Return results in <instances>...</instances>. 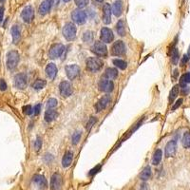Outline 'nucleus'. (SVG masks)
<instances>
[{
	"label": "nucleus",
	"mask_w": 190,
	"mask_h": 190,
	"mask_svg": "<svg viewBox=\"0 0 190 190\" xmlns=\"http://www.w3.org/2000/svg\"><path fill=\"white\" fill-rule=\"evenodd\" d=\"M72 160H73V153L71 151H67L63 159H62V165L63 167H69L71 163H72Z\"/></svg>",
	"instance_id": "5701e85b"
},
{
	"label": "nucleus",
	"mask_w": 190,
	"mask_h": 190,
	"mask_svg": "<svg viewBox=\"0 0 190 190\" xmlns=\"http://www.w3.org/2000/svg\"><path fill=\"white\" fill-rule=\"evenodd\" d=\"M74 2L78 8L82 9V8H85L88 4L89 0H74Z\"/></svg>",
	"instance_id": "e433bc0d"
},
{
	"label": "nucleus",
	"mask_w": 190,
	"mask_h": 190,
	"mask_svg": "<svg viewBox=\"0 0 190 190\" xmlns=\"http://www.w3.org/2000/svg\"><path fill=\"white\" fill-rule=\"evenodd\" d=\"M188 60H189V57H188V55H187V54L183 55V59H182V61H181V66H184V65L187 63V61H188Z\"/></svg>",
	"instance_id": "a18cd8bd"
},
{
	"label": "nucleus",
	"mask_w": 190,
	"mask_h": 190,
	"mask_svg": "<svg viewBox=\"0 0 190 190\" xmlns=\"http://www.w3.org/2000/svg\"><path fill=\"white\" fill-rule=\"evenodd\" d=\"M112 62H113V65H115L117 68H119L120 69H123V70L126 69V67H127L126 62L124 61V60H122V59H114Z\"/></svg>",
	"instance_id": "2f4dec72"
},
{
	"label": "nucleus",
	"mask_w": 190,
	"mask_h": 190,
	"mask_svg": "<svg viewBox=\"0 0 190 190\" xmlns=\"http://www.w3.org/2000/svg\"><path fill=\"white\" fill-rule=\"evenodd\" d=\"M63 180L60 174L54 173L50 179V189L51 190H61Z\"/></svg>",
	"instance_id": "ddd939ff"
},
{
	"label": "nucleus",
	"mask_w": 190,
	"mask_h": 190,
	"mask_svg": "<svg viewBox=\"0 0 190 190\" xmlns=\"http://www.w3.org/2000/svg\"><path fill=\"white\" fill-rule=\"evenodd\" d=\"M111 12H113L114 15L117 16V17L121 16L122 12H123V2L121 1V0H118V1H116V2L113 3Z\"/></svg>",
	"instance_id": "4be33fe9"
},
{
	"label": "nucleus",
	"mask_w": 190,
	"mask_h": 190,
	"mask_svg": "<svg viewBox=\"0 0 190 190\" xmlns=\"http://www.w3.org/2000/svg\"><path fill=\"white\" fill-rule=\"evenodd\" d=\"M46 74L50 80H53L55 78V76L57 74V68H56L55 64L50 63V64L47 65V67H46Z\"/></svg>",
	"instance_id": "412c9836"
},
{
	"label": "nucleus",
	"mask_w": 190,
	"mask_h": 190,
	"mask_svg": "<svg viewBox=\"0 0 190 190\" xmlns=\"http://www.w3.org/2000/svg\"><path fill=\"white\" fill-rule=\"evenodd\" d=\"M162 157H163V152L161 149H157L155 151V153L153 155V158H152V164L154 165H157L161 163L162 161Z\"/></svg>",
	"instance_id": "bb28decb"
},
{
	"label": "nucleus",
	"mask_w": 190,
	"mask_h": 190,
	"mask_svg": "<svg viewBox=\"0 0 190 190\" xmlns=\"http://www.w3.org/2000/svg\"><path fill=\"white\" fill-rule=\"evenodd\" d=\"M189 54H190V47H189Z\"/></svg>",
	"instance_id": "864d4df0"
},
{
	"label": "nucleus",
	"mask_w": 190,
	"mask_h": 190,
	"mask_svg": "<svg viewBox=\"0 0 190 190\" xmlns=\"http://www.w3.org/2000/svg\"><path fill=\"white\" fill-rule=\"evenodd\" d=\"M96 1H97V2H103L104 0H96Z\"/></svg>",
	"instance_id": "8fccbe9b"
},
{
	"label": "nucleus",
	"mask_w": 190,
	"mask_h": 190,
	"mask_svg": "<svg viewBox=\"0 0 190 190\" xmlns=\"http://www.w3.org/2000/svg\"><path fill=\"white\" fill-rule=\"evenodd\" d=\"M81 135H82V133L80 131H76L75 133H73V135H72V144L73 145H77L81 139Z\"/></svg>",
	"instance_id": "f704fd0d"
},
{
	"label": "nucleus",
	"mask_w": 190,
	"mask_h": 190,
	"mask_svg": "<svg viewBox=\"0 0 190 190\" xmlns=\"http://www.w3.org/2000/svg\"><path fill=\"white\" fill-rule=\"evenodd\" d=\"M141 190H147V185L146 183H144L141 185Z\"/></svg>",
	"instance_id": "09e8293b"
},
{
	"label": "nucleus",
	"mask_w": 190,
	"mask_h": 190,
	"mask_svg": "<svg viewBox=\"0 0 190 190\" xmlns=\"http://www.w3.org/2000/svg\"><path fill=\"white\" fill-rule=\"evenodd\" d=\"M126 45L122 40L114 42L111 47V54L113 56H122L126 53Z\"/></svg>",
	"instance_id": "423d86ee"
},
{
	"label": "nucleus",
	"mask_w": 190,
	"mask_h": 190,
	"mask_svg": "<svg viewBox=\"0 0 190 190\" xmlns=\"http://www.w3.org/2000/svg\"><path fill=\"white\" fill-rule=\"evenodd\" d=\"M91 51L99 57H106L107 56V48L102 41H96L91 47Z\"/></svg>",
	"instance_id": "20e7f679"
},
{
	"label": "nucleus",
	"mask_w": 190,
	"mask_h": 190,
	"mask_svg": "<svg viewBox=\"0 0 190 190\" xmlns=\"http://www.w3.org/2000/svg\"><path fill=\"white\" fill-rule=\"evenodd\" d=\"M5 1V0H0V2H4Z\"/></svg>",
	"instance_id": "603ef678"
},
{
	"label": "nucleus",
	"mask_w": 190,
	"mask_h": 190,
	"mask_svg": "<svg viewBox=\"0 0 190 190\" xmlns=\"http://www.w3.org/2000/svg\"><path fill=\"white\" fill-rule=\"evenodd\" d=\"M183 145L185 148H190V133L186 132L183 138Z\"/></svg>",
	"instance_id": "72a5a7b5"
},
{
	"label": "nucleus",
	"mask_w": 190,
	"mask_h": 190,
	"mask_svg": "<svg viewBox=\"0 0 190 190\" xmlns=\"http://www.w3.org/2000/svg\"><path fill=\"white\" fill-rule=\"evenodd\" d=\"M57 117H58V112L54 109H48L45 112V121L48 123L54 121Z\"/></svg>",
	"instance_id": "b1692460"
},
{
	"label": "nucleus",
	"mask_w": 190,
	"mask_h": 190,
	"mask_svg": "<svg viewBox=\"0 0 190 190\" xmlns=\"http://www.w3.org/2000/svg\"><path fill=\"white\" fill-rule=\"evenodd\" d=\"M65 70H66L68 78L70 79V80H73L76 77H78L80 72H81L80 67L77 66V65H68L65 68Z\"/></svg>",
	"instance_id": "6e6552de"
},
{
	"label": "nucleus",
	"mask_w": 190,
	"mask_h": 190,
	"mask_svg": "<svg viewBox=\"0 0 190 190\" xmlns=\"http://www.w3.org/2000/svg\"><path fill=\"white\" fill-rule=\"evenodd\" d=\"M64 50H65V47L62 44H60V43L53 44L49 50L50 58H51V59L59 58V57H61V55L63 54Z\"/></svg>",
	"instance_id": "39448f33"
},
{
	"label": "nucleus",
	"mask_w": 190,
	"mask_h": 190,
	"mask_svg": "<svg viewBox=\"0 0 190 190\" xmlns=\"http://www.w3.org/2000/svg\"><path fill=\"white\" fill-rule=\"evenodd\" d=\"M100 38H101V41L103 43H111L114 39V35H113V32L110 29L105 27L101 30Z\"/></svg>",
	"instance_id": "2eb2a0df"
},
{
	"label": "nucleus",
	"mask_w": 190,
	"mask_h": 190,
	"mask_svg": "<svg viewBox=\"0 0 190 190\" xmlns=\"http://www.w3.org/2000/svg\"><path fill=\"white\" fill-rule=\"evenodd\" d=\"M83 40L87 43L88 42H91L93 40V34L91 31H86L84 33V36H83Z\"/></svg>",
	"instance_id": "c9c22d12"
},
{
	"label": "nucleus",
	"mask_w": 190,
	"mask_h": 190,
	"mask_svg": "<svg viewBox=\"0 0 190 190\" xmlns=\"http://www.w3.org/2000/svg\"><path fill=\"white\" fill-rule=\"evenodd\" d=\"M176 150H177V143L176 141L172 140L166 144L165 145V157L166 158H170V157H173L176 153Z\"/></svg>",
	"instance_id": "dca6fc26"
},
{
	"label": "nucleus",
	"mask_w": 190,
	"mask_h": 190,
	"mask_svg": "<svg viewBox=\"0 0 190 190\" xmlns=\"http://www.w3.org/2000/svg\"><path fill=\"white\" fill-rule=\"evenodd\" d=\"M98 88L101 91L109 93L114 89V84L109 79H102L98 84Z\"/></svg>",
	"instance_id": "4468645a"
},
{
	"label": "nucleus",
	"mask_w": 190,
	"mask_h": 190,
	"mask_svg": "<svg viewBox=\"0 0 190 190\" xmlns=\"http://www.w3.org/2000/svg\"><path fill=\"white\" fill-rule=\"evenodd\" d=\"M70 0H64V2H69Z\"/></svg>",
	"instance_id": "3c124183"
},
{
	"label": "nucleus",
	"mask_w": 190,
	"mask_h": 190,
	"mask_svg": "<svg viewBox=\"0 0 190 190\" xmlns=\"http://www.w3.org/2000/svg\"><path fill=\"white\" fill-rule=\"evenodd\" d=\"M71 18L72 20L77 23L79 25H83L86 23L87 21V14L84 11H82L81 9H77V10H74L71 13Z\"/></svg>",
	"instance_id": "0eeeda50"
},
{
	"label": "nucleus",
	"mask_w": 190,
	"mask_h": 190,
	"mask_svg": "<svg viewBox=\"0 0 190 190\" xmlns=\"http://www.w3.org/2000/svg\"><path fill=\"white\" fill-rule=\"evenodd\" d=\"M23 109H24L25 114H27V115H31V114L33 112V111H32V108H31V106H26V107H24Z\"/></svg>",
	"instance_id": "79ce46f5"
},
{
	"label": "nucleus",
	"mask_w": 190,
	"mask_h": 190,
	"mask_svg": "<svg viewBox=\"0 0 190 190\" xmlns=\"http://www.w3.org/2000/svg\"><path fill=\"white\" fill-rule=\"evenodd\" d=\"M32 182L40 189H45L48 186V182H47L46 178L44 176H42V175H39V174H36V175L33 176Z\"/></svg>",
	"instance_id": "f3484780"
},
{
	"label": "nucleus",
	"mask_w": 190,
	"mask_h": 190,
	"mask_svg": "<svg viewBox=\"0 0 190 190\" xmlns=\"http://www.w3.org/2000/svg\"><path fill=\"white\" fill-rule=\"evenodd\" d=\"M46 85H47V82L45 80L38 79L32 84V88L34 89H42V88H44L46 87Z\"/></svg>",
	"instance_id": "7c9ffc66"
},
{
	"label": "nucleus",
	"mask_w": 190,
	"mask_h": 190,
	"mask_svg": "<svg viewBox=\"0 0 190 190\" xmlns=\"http://www.w3.org/2000/svg\"><path fill=\"white\" fill-rule=\"evenodd\" d=\"M3 16H4V7L0 6V24H1L3 20Z\"/></svg>",
	"instance_id": "de8ad7c7"
},
{
	"label": "nucleus",
	"mask_w": 190,
	"mask_h": 190,
	"mask_svg": "<svg viewBox=\"0 0 190 190\" xmlns=\"http://www.w3.org/2000/svg\"><path fill=\"white\" fill-rule=\"evenodd\" d=\"M40 110H41V105L40 104H38L34 107L33 108V113L35 114V115H38V114L40 113Z\"/></svg>",
	"instance_id": "37998d69"
},
{
	"label": "nucleus",
	"mask_w": 190,
	"mask_h": 190,
	"mask_svg": "<svg viewBox=\"0 0 190 190\" xmlns=\"http://www.w3.org/2000/svg\"><path fill=\"white\" fill-rule=\"evenodd\" d=\"M116 31L119 35L125 36L126 34V28H125V22L123 20H119L117 25H116Z\"/></svg>",
	"instance_id": "c756f323"
},
{
	"label": "nucleus",
	"mask_w": 190,
	"mask_h": 190,
	"mask_svg": "<svg viewBox=\"0 0 190 190\" xmlns=\"http://www.w3.org/2000/svg\"><path fill=\"white\" fill-rule=\"evenodd\" d=\"M103 22L106 25L111 22V7L109 4H105L103 8Z\"/></svg>",
	"instance_id": "6ab92c4d"
},
{
	"label": "nucleus",
	"mask_w": 190,
	"mask_h": 190,
	"mask_svg": "<svg viewBox=\"0 0 190 190\" xmlns=\"http://www.w3.org/2000/svg\"><path fill=\"white\" fill-rule=\"evenodd\" d=\"M52 3H53V0H44V1L40 4L39 9H38V12H39V13L41 15L47 14L50 11Z\"/></svg>",
	"instance_id": "a211bd4d"
},
{
	"label": "nucleus",
	"mask_w": 190,
	"mask_h": 190,
	"mask_svg": "<svg viewBox=\"0 0 190 190\" xmlns=\"http://www.w3.org/2000/svg\"><path fill=\"white\" fill-rule=\"evenodd\" d=\"M106 77L109 80H114L118 77V70L114 68H107L105 72Z\"/></svg>",
	"instance_id": "393cba45"
},
{
	"label": "nucleus",
	"mask_w": 190,
	"mask_h": 190,
	"mask_svg": "<svg viewBox=\"0 0 190 190\" xmlns=\"http://www.w3.org/2000/svg\"><path fill=\"white\" fill-rule=\"evenodd\" d=\"M59 91H60V94L64 98H68V97L70 96V95L72 94V92H73L72 86L70 85L69 82L63 81L59 85Z\"/></svg>",
	"instance_id": "9d476101"
},
{
	"label": "nucleus",
	"mask_w": 190,
	"mask_h": 190,
	"mask_svg": "<svg viewBox=\"0 0 190 190\" xmlns=\"http://www.w3.org/2000/svg\"><path fill=\"white\" fill-rule=\"evenodd\" d=\"M19 60H20V56H19L18 51L16 50L9 51L7 54V68L10 70H13L17 67Z\"/></svg>",
	"instance_id": "f257e3e1"
},
{
	"label": "nucleus",
	"mask_w": 190,
	"mask_h": 190,
	"mask_svg": "<svg viewBox=\"0 0 190 190\" xmlns=\"http://www.w3.org/2000/svg\"><path fill=\"white\" fill-rule=\"evenodd\" d=\"M100 168H101V166H100V165H97V167L93 168V169L90 171V172H89V175L92 176V175H94L95 173H97V172H98V170H100Z\"/></svg>",
	"instance_id": "49530a36"
},
{
	"label": "nucleus",
	"mask_w": 190,
	"mask_h": 190,
	"mask_svg": "<svg viewBox=\"0 0 190 190\" xmlns=\"http://www.w3.org/2000/svg\"><path fill=\"white\" fill-rule=\"evenodd\" d=\"M41 146H42V140H41L40 137H37V139H36V141L34 143V147L38 151V150H40Z\"/></svg>",
	"instance_id": "ea45409f"
},
{
	"label": "nucleus",
	"mask_w": 190,
	"mask_h": 190,
	"mask_svg": "<svg viewBox=\"0 0 190 190\" xmlns=\"http://www.w3.org/2000/svg\"><path fill=\"white\" fill-rule=\"evenodd\" d=\"M190 83V73H184L181 76L180 78V86L184 88L187 84Z\"/></svg>",
	"instance_id": "c85d7f7f"
},
{
	"label": "nucleus",
	"mask_w": 190,
	"mask_h": 190,
	"mask_svg": "<svg viewBox=\"0 0 190 190\" xmlns=\"http://www.w3.org/2000/svg\"><path fill=\"white\" fill-rule=\"evenodd\" d=\"M96 121L97 120H96V118H95V117H90L88 122V124H87V126H86L87 130H90V128L94 126V124L96 123Z\"/></svg>",
	"instance_id": "58836bf2"
},
{
	"label": "nucleus",
	"mask_w": 190,
	"mask_h": 190,
	"mask_svg": "<svg viewBox=\"0 0 190 190\" xmlns=\"http://www.w3.org/2000/svg\"><path fill=\"white\" fill-rule=\"evenodd\" d=\"M182 104H183V99H179V100L175 103V105L172 107V110H176Z\"/></svg>",
	"instance_id": "c03bdc74"
},
{
	"label": "nucleus",
	"mask_w": 190,
	"mask_h": 190,
	"mask_svg": "<svg viewBox=\"0 0 190 190\" xmlns=\"http://www.w3.org/2000/svg\"><path fill=\"white\" fill-rule=\"evenodd\" d=\"M11 32H12V42L13 44H18L19 40H20V37H21V31H20V28L17 25H14L12 26V30H11Z\"/></svg>",
	"instance_id": "aec40b11"
},
{
	"label": "nucleus",
	"mask_w": 190,
	"mask_h": 190,
	"mask_svg": "<svg viewBox=\"0 0 190 190\" xmlns=\"http://www.w3.org/2000/svg\"><path fill=\"white\" fill-rule=\"evenodd\" d=\"M151 174H152V172H151L150 166H145L144 168V170L142 171V173L140 174V178L143 181H146V180H148L151 177Z\"/></svg>",
	"instance_id": "cd10ccee"
},
{
	"label": "nucleus",
	"mask_w": 190,
	"mask_h": 190,
	"mask_svg": "<svg viewBox=\"0 0 190 190\" xmlns=\"http://www.w3.org/2000/svg\"><path fill=\"white\" fill-rule=\"evenodd\" d=\"M179 90H180L179 86H174V87L172 88V89L170 90L169 97H168V99H169V102H170V103H173V101H174V100L177 98L178 94H179Z\"/></svg>",
	"instance_id": "a878e982"
},
{
	"label": "nucleus",
	"mask_w": 190,
	"mask_h": 190,
	"mask_svg": "<svg viewBox=\"0 0 190 190\" xmlns=\"http://www.w3.org/2000/svg\"><path fill=\"white\" fill-rule=\"evenodd\" d=\"M57 106V100L55 98H50L48 100L47 102V107L49 109H52L53 107H55Z\"/></svg>",
	"instance_id": "4c0bfd02"
},
{
	"label": "nucleus",
	"mask_w": 190,
	"mask_h": 190,
	"mask_svg": "<svg viewBox=\"0 0 190 190\" xmlns=\"http://www.w3.org/2000/svg\"><path fill=\"white\" fill-rule=\"evenodd\" d=\"M21 17L25 23H31L34 18V10L31 6H27L21 12Z\"/></svg>",
	"instance_id": "f8f14e48"
},
{
	"label": "nucleus",
	"mask_w": 190,
	"mask_h": 190,
	"mask_svg": "<svg viewBox=\"0 0 190 190\" xmlns=\"http://www.w3.org/2000/svg\"><path fill=\"white\" fill-rule=\"evenodd\" d=\"M6 89H7V84H6L5 80L4 79H0V90L4 91Z\"/></svg>",
	"instance_id": "a19ab883"
},
{
	"label": "nucleus",
	"mask_w": 190,
	"mask_h": 190,
	"mask_svg": "<svg viewBox=\"0 0 190 190\" xmlns=\"http://www.w3.org/2000/svg\"><path fill=\"white\" fill-rule=\"evenodd\" d=\"M111 102V96L109 94H107V95H104L103 97H101L98 102L95 104V110H96V112H100L102 110H104L108 105L109 103Z\"/></svg>",
	"instance_id": "1a4fd4ad"
},
{
	"label": "nucleus",
	"mask_w": 190,
	"mask_h": 190,
	"mask_svg": "<svg viewBox=\"0 0 190 190\" xmlns=\"http://www.w3.org/2000/svg\"><path fill=\"white\" fill-rule=\"evenodd\" d=\"M87 69L90 72H97L103 68V61L100 60L97 57H90L87 60Z\"/></svg>",
	"instance_id": "f03ea898"
},
{
	"label": "nucleus",
	"mask_w": 190,
	"mask_h": 190,
	"mask_svg": "<svg viewBox=\"0 0 190 190\" xmlns=\"http://www.w3.org/2000/svg\"><path fill=\"white\" fill-rule=\"evenodd\" d=\"M76 31H77V30H76V27L73 23L71 22H69L67 23L64 28H63V35L64 37L66 38V40L68 41H72L75 39L76 37Z\"/></svg>",
	"instance_id": "7ed1b4c3"
},
{
	"label": "nucleus",
	"mask_w": 190,
	"mask_h": 190,
	"mask_svg": "<svg viewBox=\"0 0 190 190\" xmlns=\"http://www.w3.org/2000/svg\"><path fill=\"white\" fill-rule=\"evenodd\" d=\"M179 59H180V57H179V51H178V50H177V49H173L172 53H171V61H172V64H173V65H177Z\"/></svg>",
	"instance_id": "473e14b6"
},
{
	"label": "nucleus",
	"mask_w": 190,
	"mask_h": 190,
	"mask_svg": "<svg viewBox=\"0 0 190 190\" xmlns=\"http://www.w3.org/2000/svg\"><path fill=\"white\" fill-rule=\"evenodd\" d=\"M27 75L25 73H18L14 77V86L19 89H24L27 87Z\"/></svg>",
	"instance_id": "9b49d317"
}]
</instances>
